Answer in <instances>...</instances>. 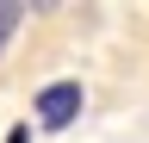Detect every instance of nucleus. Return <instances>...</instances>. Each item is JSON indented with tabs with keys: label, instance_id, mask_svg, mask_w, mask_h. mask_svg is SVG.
<instances>
[{
	"label": "nucleus",
	"instance_id": "1",
	"mask_svg": "<svg viewBox=\"0 0 149 143\" xmlns=\"http://www.w3.org/2000/svg\"><path fill=\"white\" fill-rule=\"evenodd\" d=\"M74 112H81V81H50L44 93H37V118H44L50 131L74 124Z\"/></svg>",
	"mask_w": 149,
	"mask_h": 143
},
{
	"label": "nucleus",
	"instance_id": "2",
	"mask_svg": "<svg viewBox=\"0 0 149 143\" xmlns=\"http://www.w3.org/2000/svg\"><path fill=\"white\" fill-rule=\"evenodd\" d=\"M19 13H25V6H0V38H6V31L19 25Z\"/></svg>",
	"mask_w": 149,
	"mask_h": 143
},
{
	"label": "nucleus",
	"instance_id": "3",
	"mask_svg": "<svg viewBox=\"0 0 149 143\" xmlns=\"http://www.w3.org/2000/svg\"><path fill=\"white\" fill-rule=\"evenodd\" d=\"M6 143H31V131H25V124H19V131H6Z\"/></svg>",
	"mask_w": 149,
	"mask_h": 143
}]
</instances>
